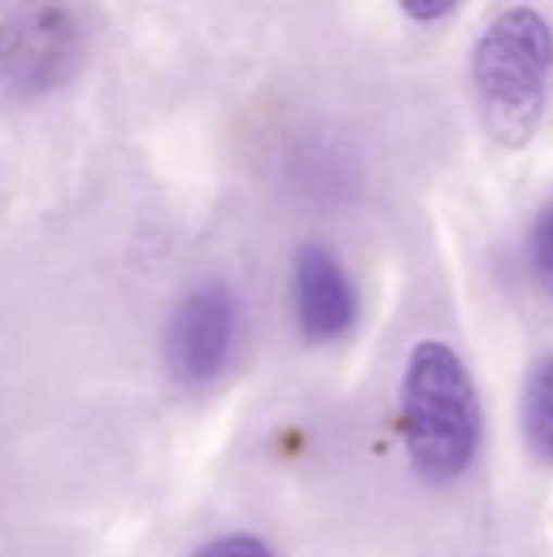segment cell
<instances>
[{
    "instance_id": "52a82bcc",
    "label": "cell",
    "mask_w": 553,
    "mask_h": 557,
    "mask_svg": "<svg viewBox=\"0 0 553 557\" xmlns=\"http://www.w3.org/2000/svg\"><path fill=\"white\" fill-rule=\"evenodd\" d=\"M528 255L538 281L553 294V202L538 215L531 238H528Z\"/></svg>"
},
{
    "instance_id": "6da1fadb",
    "label": "cell",
    "mask_w": 553,
    "mask_h": 557,
    "mask_svg": "<svg viewBox=\"0 0 553 557\" xmlns=\"http://www.w3.org/2000/svg\"><path fill=\"white\" fill-rule=\"evenodd\" d=\"M401 428L424 480L456 483L473 467L482 441V405L466 362L447 343L414 346L401 379Z\"/></svg>"
},
{
    "instance_id": "5b68a950",
    "label": "cell",
    "mask_w": 553,
    "mask_h": 557,
    "mask_svg": "<svg viewBox=\"0 0 553 557\" xmlns=\"http://www.w3.org/2000/svg\"><path fill=\"white\" fill-rule=\"evenodd\" d=\"M293 313L310 343H336L355 323V287L323 245H303L293 258Z\"/></svg>"
},
{
    "instance_id": "ba28073f",
    "label": "cell",
    "mask_w": 553,
    "mask_h": 557,
    "mask_svg": "<svg viewBox=\"0 0 553 557\" xmlns=\"http://www.w3.org/2000/svg\"><path fill=\"white\" fill-rule=\"evenodd\" d=\"M192 557H274V552L254 535H222L202 545Z\"/></svg>"
},
{
    "instance_id": "277c9868",
    "label": "cell",
    "mask_w": 553,
    "mask_h": 557,
    "mask_svg": "<svg viewBox=\"0 0 553 557\" xmlns=\"http://www.w3.org/2000/svg\"><path fill=\"white\" fill-rule=\"evenodd\" d=\"M238 300L228 284L209 281L189 290L166 330V362L183 385H209L231 359Z\"/></svg>"
},
{
    "instance_id": "8992f818",
    "label": "cell",
    "mask_w": 553,
    "mask_h": 557,
    "mask_svg": "<svg viewBox=\"0 0 553 557\" xmlns=\"http://www.w3.org/2000/svg\"><path fill=\"white\" fill-rule=\"evenodd\" d=\"M521 428L531 454L553 467V356L541 359L525 382Z\"/></svg>"
},
{
    "instance_id": "9c48e42d",
    "label": "cell",
    "mask_w": 553,
    "mask_h": 557,
    "mask_svg": "<svg viewBox=\"0 0 553 557\" xmlns=\"http://www.w3.org/2000/svg\"><path fill=\"white\" fill-rule=\"evenodd\" d=\"M401 10H404L414 23H437V20L450 16V13L456 10V3H453V0H407Z\"/></svg>"
},
{
    "instance_id": "7a4b0ae2",
    "label": "cell",
    "mask_w": 553,
    "mask_h": 557,
    "mask_svg": "<svg viewBox=\"0 0 553 557\" xmlns=\"http://www.w3.org/2000/svg\"><path fill=\"white\" fill-rule=\"evenodd\" d=\"M553 65V33L535 7L502 10L473 49V85L486 131L508 150L541 127Z\"/></svg>"
},
{
    "instance_id": "3957f363",
    "label": "cell",
    "mask_w": 553,
    "mask_h": 557,
    "mask_svg": "<svg viewBox=\"0 0 553 557\" xmlns=\"http://www.w3.org/2000/svg\"><path fill=\"white\" fill-rule=\"evenodd\" d=\"M85 29L65 7H20L0 20V88L10 98L59 91L81 65Z\"/></svg>"
}]
</instances>
